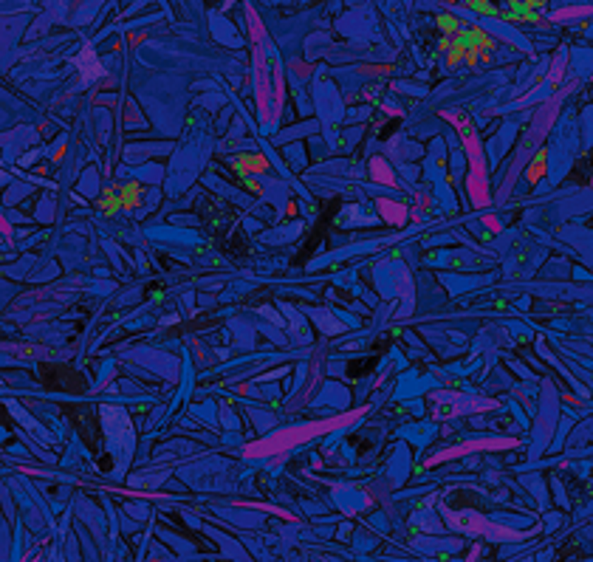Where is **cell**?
<instances>
[{
    "label": "cell",
    "instance_id": "obj_1",
    "mask_svg": "<svg viewBox=\"0 0 593 562\" xmlns=\"http://www.w3.org/2000/svg\"><path fill=\"white\" fill-rule=\"evenodd\" d=\"M495 48V40L486 28L478 25H461L458 34L444 37L438 42V54H447V65H480Z\"/></svg>",
    "mask_w": 593,
    "mask_h": 562
},
{
    "label": "cell",
    "instance_id": "obj_2",
    "mask_svg": "<svg viewBox=\"0 0 593 562\" xmlns=\"http://www.w3.org/2000/svg\"><path fill=\"white\" fill-rule=\"evenodd\" d=\"M229 164H232L235 176L241 178V184L249 181V178H255V176H263V173L269 170V161H266L260 153H241V156H235Z\"/></svg>",
    "mask_w": 593,
    "mask_h": 562
},
{
    "label": "cell",
    "instance_id": "obj_3",
    "mask_svg": "<svg viewBox=\"0 0 593 562\" xmlns=\"http://www.w3.org/2000/svg\"><path fill=\"white\" fill-rule=\"evenodd\" d=\"M116 193H119V201H122V212H133V210H139L144 190H142L139 181H125V184H116Z\"/></svg>",
    "mask_w": 593,
    "mask_h": 562
},
{
    "label": "cell",
    "instance_id": "obj_4",
    "mask_svg": "<svg viewBox=\"0 0 593 562\" xmlns=\"http://www.w3.org/2000/svg\"><path fill=\"white\" fill-rule=\"evenodd\" d=\"M93 207H96V212H99V215H105V218H113V215H119V212H122V201H119V193H116V187H108V190H102V193H99V198L93 201Z\"/></svg>",
    "mask_w": 593,
    "mask_h": 562
},
{
    "label": "cell",
    "instance_id": "obj_5",
    "mask_svg": "<svg viewBox=\"0 0 593 562\" xmlns=\"http://www.w3.org/2000/svg\"><path fill=\"white\" fill-rule=\"evenodd\" d=\"M435 25H438V31L444 34V37H452V34H458L461 31V20L455 17V14H449V11H441V14H435Z\"/></svg>",
    "mask_w": 593,
    "mask_h": 562
},
{
    "label": "cell",
    "instance_id": "obj_6",
    "mask_svg": "<svg viewBox=\"0 0 593 562\" xmlns=\"http://www.w3.org/2000/svg\"><path fill=\"white\" fill-rule=\"evenodd\" d=\"M546 161H548V150L543 147L537 156H534V161H531V167H529V184L534 187L543 176H546Z\"/></svg>",
    "mask_w": 593,
    "mask_h": 562
},
{
    "label": "cell",
    "instance_id": "obj_7",
    "mask_svg": "<svg viewBox=\"0 0 593 562\" xmlns=\"http://www.w3.org/2000/svg\"><path fill=\"white\" fill-rule=\"evenodd\" d=\"M469 8H475V11H480V14H492V17H497V11L500 8H495L492 6V0H464Z\"/></svg>",
    "mask_w": 593,
    "mask_h": 562
},
{
    "label": "cell",
    "instance_id": "obj_8",
    "mask_svg": "<svg viewBox=\"0 0 593 562\" xmlns=\"http://www.w3.org/2000/svg\"><path fill=\"white\" fill-rule=\"evenodd\" d=\"M150 299H156V302H159V299H164V291H161V288H156V291H150Z\"/></svg>",
    "mask_w": 593,
    "mask_h": 562
}]
</instances>
